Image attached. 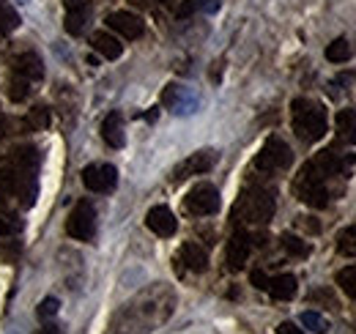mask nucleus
I'll return each mask as SVG.
<instances>
[{"instance_id": "f257e3e1", "label": "nucleus", "mask_w": 356, "mask_h": 334, "mask_svg": "<svg viewBox=\"0 0 356 334\" xmlns=\"http://www.w3.org/2000/svg\"><path fill=\"white\" fill-rule=\"evenodd\" d=\"M36 173L39 151L17 148L6 165H0V203H19L22 209L36 203Z\"/></svg>"}, {"instance_id": "f03ea898", "label": "nucleus", "mask_w": 356, "mask_h": 334, "mask_svg": "<svg viewBox=\"0 0 356 334\" xmlns=\"http://www.w3.org/2000/svg\"><path fill=\"white\" fill-rule=\"evenodd\" d=\"M291 124L302 143H318V140H323V134L329 129V118H326V110L321 102L299 96L291 104Z\"/></svg>"}, {"instance_id": "7ed1b4c3", "label": "nucleus", "mask_w": 356, "mask_h": 334, "mask_svg": "<svg viewBox=\"0 0 356 334\" xmlns=\"http://www.w3.org/2000/svg\"><path fill=\"white\" fill-rule=\"evenodd\" d=\"M277 211L274 192L266 186H250L241 192V198L233 206V222L236 225H266Z\"/></svg>"}, {"instance_id": "20e7f679", "label": "nucleus", "mask_w": 356, "mask_h": 334, "mask_svg": "<svg viewBox=\"0 0 356 334\" xmlns=\"http://www.w3.org/2000/svg\"><path fill=\"white\" fill-rule=\"evenodd\" d=\"M326 173L315 162H307V165L299 170L296 181H293V192L302 203H307L310 209H326L329 206V186H326Z\"/></svg>"}, {"instance_id": "39448f33", "label": "nucleus", "mask_w": 356, "mask_h": 334, "mask_svg": "<svg viewBox=\"0 0 356 334\" xmlns=\"http://www.w3.org/2000/svg\"><path fill=\"white\" fill-rule=\"evenodd\" d=\"M291 165H293V151L282 137H268L264 143V148L258 151V157H255V170L268 173V175L282 173Z\"/></svg>"}, {"instance_id": "423d86ee", "label": "nucleus", "mask_w": 356, "mask_h": 334, "mask_svg": "<svg viewBox=\"0 0 356 334\" xmlns=\"http://www.w3.org/2000/svg\"><path fill=\"white\" fill-rule=\"evenodd\" d=\"M66 233L77 241H93V236H96V211L90 206V200H80L72 209L69 219H66Z\"/></svg>"}, {"instance_id": "0eeeda50", "label": "nucleus", "mask_w": 356, "mask_h": 334, "mask_svg": "<svg viewBox=\"0 0 356 334\" xmlns=\"http://www.w3.org/2000/svg\"><path fill=\"white\" fill-rule=\"evenodd\" d=\"M184 209L192 216H211L220 211V192L211 184H197L184 198Z\"/></svg>"}, {"instance_id": "6e6552de", "label": "nucleus", "mask_w": 356, "mask_h": 334, "mask_svg": "<svg viewBox=\"0 0 356 334\" xmlns=\"http://www.w3.org/2000/svg\"><path fill=\"white\" fill-rule=\"evenodd\" d=\"M83 184L88 186L90 192L107 195V192H113L115 184H118V170L113 165H107V162H102V165H88L83 170Z\"/></svg>"}, {"instance_id": "1a4fd4ad", "label": "nucleus", "mask_w": 356, "mask_h": 334, "mask_svg": "<svg viewBox=\"0 0 356 334\" xmlns=\"http://www.w3.org/2000/svg\"><path fill=\"white\" fill-rule=\"evenodd\" d=\"M250 250H252V236L238 228V230L230 236V241H227V252H225L227 269H230V271H241L244 263H247V257H250Z\"/></svg>"}, {"instance_id": "9d476101", "label": "nucleus", "mask_w": 356, "mask_h": 334, "mask_svg": "<svg viewBox=\"0 0 356 334\" xmlns=\"http://www.w3.org/2000/svg\"><path fill=\"white\" fill-rule=\"evenodd\" d=\"M312 162L321 167L326 175H343V173H348V170L354 167L356 157L354 154H340L337 145H329V148H323Z\"/></svg>"}, {"instance_id": "9b49d317", "label": "nucleus", "mask_w": 356, "mask_h": 334, "mask_svg": "<svg viewBox=\"0 0 356 334\" xmlns=\"http://www.w3.org/2000/svg\"><path fill=\"white\" fill-rule=\"evenodd\" d=\"M214 165H217V154H214V151H197V154H192L189 159H184V162L173 170V181H184V178H189V175L209 173Z\"/></svg>"}, {"instance_id": "f8f14e48", "label": "nucleus", "mask_w": 356, "mask_h": 334, "mask_svg": "<svg viewBox=\"0 0 356 334\" xmlns=\"http://www.w3.org/2000/svg\"><path fill=\"white\" fill-rule=\"evenodd\" d=\"M145 225H148V230H154L162 239H170L178 230L176 214L168 209V206H154V209L145 214Z\"/></svg>"}, {"instance_id": "ddd939ff", "label": "nucleus", "mask_w": 356, "mask_h": 334, "mask_svg": "<svg viewBox=\"0 0 356 334\" xmlns=\"http://www.w3.org/2000/svg\"><path fill=\"white\" fill-rule=\"evenodd\" d=\"M107 25L115 31V33H121L124 39H140L143 36V31H145V25H143V19L132 14V11H115V14H110L107 17Z\"/></svg>"}, {"instance_id": "4468645a", "label": "nucleus", "mask_w": 356, "mask_h": 334, "mask_svg": "<svg viewBox=\"0 0 356 334\" xmlns=\"http://www.w3.org/2000/svg\"><path fill=\"white\" fill-rule=\"evenodd\" d=\"M11 74L25 77L28 83H33V80H42V77H44V63H42V58H39L33 49H28V52H22V55L14 58Z\"/></svg>"}, {"instance_id": "2eb2a0df", "label": "nucleus", "mask_w": 356, "mask_h": 334, "mask_svg": "<svg viewBox=\"0 0 356 334\" xmlns=\"http://www.w3.org/2000/svg\"><path fill=\"white\" fill-rule=\"evenodd\" d=\"M178 263H184L189 271H206L209 269V252L203 250L200 244L195 241H186L181 250H178Z\"/></svg>"}, {"instance_id": "dca6fc26", "label": "nucleus", "mask_w": 356, "mask_h": 334, "mask_svg": "<svg viewBox=\"0 0 356 334\" xmlns=\"http://www.w3.org/2000/svg\"><path fill=\"white\" fill-rule=\"evenodd\" d=\"M102 137H104V143L110 145V148H121L124 145V116L118 113V110H113V113H107V118L102 121Z\"/></svg>"}, {"instance_id": "f3484780", "label": "nucleus", "mask_w": 356, "mask_h": 334, "mask_svg": "<svg viewBox=\"0 0 356 334\" xmlns=\"http://www.w3.org/2000/svg\"><path fill=\"white\" fill-rule=\"evenodd\" d=\"M266 291L271 293V299H277V301H288V299L296 296L299 283H296L293 274H277V277H268Z\"/></svg>"}, {"instance_id": "a211bd4d", "label": "nucleus", "mask_w": 356, "mask_h": 334, "mask_svg": "<svg viewBox=\"0 0 356 334\" xmlns=\"http://www.w3.org/2000/svg\"><path fill=\"white\" fill-rule=\"evenodd\" d=\"M90 47H93L102 58H107V61H118L121 52H124V44L118 42L115 36H110V33H93V36H90Z\"/></svg>"}, {"instance_id": "6ab92c4d", "label": "nucleus", "mask_w": 356, "mask_h": 334, "mask_svg": "<svg viewBox=\"0 0 356 334\" xmlns=\"http://www.w3.org/2000/svg\"><path fill=\"white\" fill-rule=\"evenodd\" d=\"M162 102H165V107H170L173 113H189L186 107L195 104V99H192V96L186 93V88H181V85H168L165 93H162Z\"/></svg>"}, {"instance_id": "aec40b11", "label": "nucleus", "mask_w": 356, "mask_h": 334, "mask_svg": "<svg viewBox=\"0 0 356 334\" xmlns=\"http://www.w3.org/2000/svg\"><path fill=\"white\" fill-rule=\"evenodd\" d=\"M337 137L348 145H356V110H340L337 113Z\"/></svg>"}, {"instance_id": "412c9836", "label": "nucleus", "mask_w": 356, "mask_h": 334, "mask_svg": "<svg viewBox=\"0 0 356 334\" xmlns=\"http://www.w3.org/2000/svg\"><path fill=\"white\" fill-rule=\"evenodd\" d=\"M88 17H90V6L77 8V11H69V14H66V33L80 36V33L86 31V25H88Z\"/></svg>"}, {"instance_id": "4be33fe9", "label": "nucleus", "mask_w": 356, "mask_h": 334, "mask_svg": "<svg viewBox=\"0 0 356 334\" xmlns=\"http://www.w3.org/2000/svg\"><path fill=\"white\" fill-rule=\"evenodd\" d=\"M22 230V219L19 214L11 209H0V239L6 236H17Z\"/></svg>"}, {"instance_id": "5701e85b", "label": "nucleus", "mask_w": 356, "mask_h": 334, "mask_svg": "<svg viewBox=\"0 0 356 334\" xmlns=\"http://www.w3.org/2000/svg\"><path fill=\"white\" fill-rule=\"evenodd\" d=\"M351 42L348 39H334V42L326 47V61H332V63H346L348 58H351Z\"/></svg>"}, {"instance_id": "b1692460", "label": "nucleus", "mask_w": 356, "mask_h": 334, "mask_svg": "<svg viewBox=\"0 0 356 334\" xmlns=\"http://www.w3.org/2000/svg\"><path fill=\"white\" fill-rule=\"evenodd\" d=\"M280 241H282V250L288 252V255H293V257H307L310 255V244L305 239L293 236V233H282Z\"/></svg>"}, {"instance_id": "393cba45", "label": "nucleus", "mask_w": 356, "mask_h": 334, "mask_svg": "<svg viewBox=\"0 0 356 334\" xmlns=\"http://www.w3.org/2000/svg\"><path fill=\"white\" fill-rule=\"evenodd\" d=\"M337 252H340V255H348V257L356 255V225L343 228V230L337 233Z\"/></svg>"}, {"instance_id": "a878e982", "label": "nucleus", "mask_w": 356, "mask_h": 334, "mask_svg": "<svg viewBox=\"0 0 356 334\" xmlns=\"http://www.w3.org/2000/svg\"><path fill=\"white\" fill-rule=\"evenodd\" d=\"M28 90H31V83H28L25 77L11 74V80H8V99H11L14 104L25 102V99H28Z\"/></svg>"}, {"instance_id": "bb28decb", "label": "nucleus", "mask_w": 356, "mask_h": 334, "mask_svg": "<svg viewBox=\"0 0 356 334\" xmlns=\"http://www.w3.org/2000/svg\"><path fill=\"white\" fill-rule=\"evenodd\" d=\"M17 25H19V14L6 0H0V33H11Z\"/></svg>"}, {"instance_id": "cd10ccee", "label": "nucleus", "mask_w": 356, "mask_h": 334, "mask_svg": "<svg viewBox=\"0 0 356 334\" xmlns=\"http://www.w3.org/2000/svg\"><path fill=\"white\" fill-rule=\"evenodd\" d=\"M337 285L343 288V293H348L351 299H356V266H346L337 271Z\"/></svg>"}, {"instance_id": "c85d7f7f", "label": "nucleus", "mask_w": 356, "mask_h": 334, "mask_svg": "<svg viewBox=\"0 0 356 334\" xmlns=\"http://www.w3.org/2000/svg\"><path fill=\"white\" fill-rule=\"evenodd\" d=\"M302 324L310 329V332L315 334H326L329 332V324H326V318L323 315H318V312H312V310H307V312H302Z\"/></svg>"}, {"instance_id": "c756f323", "label": "nucleus", "mask_w": 356, "mask_h": 334, "mask_svg": "<svg viewBox=\"0 0 356 334\" xmlns=\"http://www.w3.org/2000/svg\"><path fill=\"white\" fill-rule=\"evenodd\" d=\"M49 124V110L47 107H36L28 118H25V129L28 132H39V129H44Z\"/></svg>"}, {"instance_id": "7c9ffc66", "label": "nucleus", "mask_w": 356, "mask_h": 334, "mask_svg": "<svg viewBox=\"0 0 356 334\" xmlns=\"http://www.w3.org/2000/svg\"><path fill=\"white\" fill-rule=\"evenodd\" d=\"M58 307H60V304H58V299H55V296L44 299V301L39 304V318H52V315L58 312Z\"/></svg>"}, {"instance_id": "2f4dec72", "label": "nucleus", "mask_w": 356, "mask_h": 334, "mask_svg": "<svg viewBox=\"0 0 356 334\" xmlns=\"http://www.w3.org/2000/svg\"><path fill=\"white\" fill-rule=\"evenodd\" d=\"M250 283H252V285H255V288H258V291H266V283H268V277H266V274H264V271H261V269H255V271H252V274H250Z\"/></svg>"}, {"instance_id": "473e14b6", "label": "nucleus", "mask_w": 356, "mask_h": 334, "mask_svg": "<svg viewBox=\"0 0 356 334\" xmlns=\"http://www.w3.org/2000/svg\"><path fill=\"white\" fill-rule=\"evenodd\" d=\"M195 11H197V0H184V3H181V6H178V17H181V19H184V17H189V14H195Z\"/></svg>"}, {"instance_id": "72a5a7b5", "label": "nucleus", "mask_w": 356, "mask_h": 334, "mask_svg": "<svg viewBox=\"0 0 356 334\" xmlns=\"http://www.w3.org/2000/svg\"><path fill=\"white\" fill-rule=\"evenodd\" d=\"M277 334H305V329H299L296 324L285 321V324H280V326H277Z\"/></svg>"}, {"instance_id": "f704fd0d", "label": "nucleus", "mask_w": 356, "mask_h": 334, "mask_svg": "<svg viewBox=\"0 0 356 334\" xmlns=\"http://www.w3.org/2000/svg\"><path fill=\"white\" fill-rule=\"evenodd\" d=\"M197 8H206L209 14H214L220 8V0H197Z\"/></svg>"}, {"instance_id": "c9c22d12", "label": "nucleus", "mask_w": 356, "mask_h": 334, "mask_svg": "<svg viewBox=\"0 0 356 334\" xmlns=\"http://www.w3.org/2000/svg\"><path fill=\"white\" fill-rule=\"evenodd\" d=\"M66 3V11H77V8H86L88 0H63Z\"/></svg>"}, {"instance_id": "e433bc0d", "label": "nucleus", "mask_w": 356, "mask_h": 334, "mask_svg": "<svg viewBox=\"0 0 356 334\" xmlns=\"http://www.w3.org/2000/svg\"><path fill=\"white\" fill-rule=\"evenodd\" d=\"M8 134V118L6 116H0V140Z\"/></svg>"}, {"instance_id": "4c0bfd02", "label": "nucleus", "mask_w": 356, "mask_h": 334, "mask_svg": "<svg viewBox=\"0 0 356 334\" xmlns=\"http://www.w3.org/2000/svg\"><path fill=\"white\" fill-rule=\"evenodd\" d=\"M36 334H60V332H58V326H55V324H47V326H42Z\"/></svg>"}, {"instance_id": "58836bf2", "label": "nucleus", "mask_w": 356, "mask_h": 334, "mask_svg": "<svg viewBox=\"0 0 356 334\" xmlns=\"http://www.w3.org/2000/svg\"><path fill=\"white\" fill-rule=\"evenodd\" d=\"M132 3H137V6H143V3H151V0H132Z\"/></svg>"}]
</instances>
